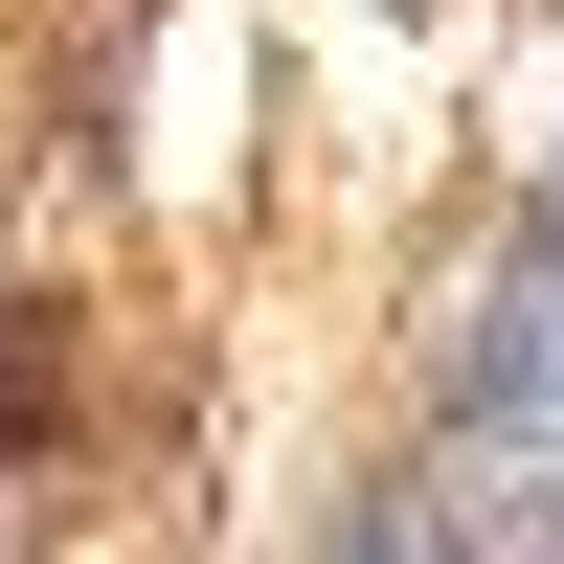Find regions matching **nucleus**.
Instances as JSON below:
<instances>
[{
  "label": "nucleus",
  "mask_w": 564,
  "mask_h": 564,
  "mask_svg": "<svg viewBox=\"0 0 564 564\" xmlns=\"http://www.w3.org/2000/svg\"><path fill=\"white\" fill-rule=\"evenodd\" d=\"M452 452L520 475V497H564V249H497L452 294Z\"/></svg>",
  "instance_id": "f257e3e1"
},
{
  "label": "nucleus",
  "mask_w": 564,
  "mask_h": 564,
  "mask_svg": "<svg viewBox=\"0 0 564 564\" xmlns=\"http://www.w3.org/2000/svg\"><path fill=\"white\" fill-rule=\"evenodd\" d=\"M45 406H68V361H45V294H0V475L45 452Z\"/></svg>",
  "instance_id": "f03ea898"
},
{
  "label": "nucleus",
  "mask_w": 564,
  "mask_h": 564,
  "mask_svg": "<svg viewBox=\"0 0 564 564\" xmlns=\"http://www.w3.org/2000/svg\"><path fill=\"white\" fill-rule=\"evenodd\" d=\"M339 564H475V542H430V520H361V542H339Z\"/></svg>",
  "instance_id": "7ed1b4c3"
},
{
  "label": "nucleus",
  "mask_w": 564,
  "mask_h": 564,
  "mask_svg": "<svg viewBox=\"0 0 564 564\" xmlns=\"http://www.w3.org/2000/svg\"><path fill=\"white\" fill-rule=\"evenodd\" d=\"M542 249H564V181H542Z\"/></svg>",
  "instance_id": "20e7f679"
}]
</instances>
